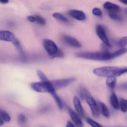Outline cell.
<instances>
[{
  "label": "cell",
  "mask_w": 127,
  "mask_h": 127,
  "mask_svg": "<svg viewBox=\"0 0 127 127\" xmlns=\"http://www.w3.org/2000/svg\"><path fill=\"white\" fill-rule=\"evenodd\" d=\"M75 78H70L57 79L52 81L51 83L56 90L64 88L69 85L75 81Z\"/></svg>",
  "instance_id": "cell-6"
},
{
  "label": "cell",
  "mask_w": 127,
  "mask_h": 127,
  "mask_svg": "<svg viewBox=\"0 0 127 127\" xmlns=\"http://www.w3.org/2000/svg\"><path fill=\"white\" fill-rule=\"evenodd\" d=\"M93 72L95 75L100 77H116L127 73V67H119L111 66L102 67L94 69Z\"/></svg>",
  "instance_id": "cell-2"
},
{
  "label": "cell",
  "mask_w": 127,
  "mask_h": 127,
  "mask_svg": "<svg viewBox=\"0 0 127 127\" xmlns=\"http://www.w3.org/2000/svg\"><path fill=\"white\" fill-rule=\"evenodd\" d=\"M4 122H5V121L3 120L1 118H0V126H2L4 125Z\"/></svg>",
  "instance_id": "cell-34"
},
{
  "label": "cell",
  "mask_w": 127,
  "mask_h": 127,
  "mask_svg": "<svg viewBox=\"0 0 127 127\" xmlns=\"http://www.w3.org/2000/svg\"><path fill=\"white\" fill-rule=\"evenodd\" d=\"M53 16L56 20L61 22H63V23H67L68 21V19L66 17L60 13H54L53 14Z\"/></svg>",
  "instance_id": "cell-22"
},
{
  "label": "cell",
  "mask_w": 127,
  "mask_h": 127,
  "mask_svg": "<svg viewBox=\"0 0 127 127\" xmlns=\"http://www.w3.org/2000/svg\"><path fill=\"white\" fill-rule=\"evenodd\" d=\"M120 109L123 113L127 112V99L120 98Z\"/></svg>",
  "instance_id": "cell-20"
},
{
  "label": "cell",
  "mask_w": 127,
  "mask_h": 127,
  "mask_svg": "<svg viewBox=\"0 0 127 127\" xmlns=\"http://www.w3.org/2000/svg\"><path fill=\"white\" fill-rule=\"evenodd\" d=\"M127 52V49L123 48L112 53L107 52L101 53L80 52L76 53V56L78 58L88 60L107 61L116 58Z\"/></svg>",
  "instance_id": "cell-1"
},
{
  "label": "cell",
  "mask_w": 127,
  "mask_h": 127,
  "mask_svg": "<svg viewBox=\"0 0 127 127\" xmlns=\"http://www.w3.org/2000/svg\"><path fill=\"white\" fill-rule=\"evenodd\" d=\"M9 2L8 0H0V2L2 4H6Z\"/></svg>",
  "instance_id": "cell-33"
},
{
  "label": "cell",
  "mask_w": 127,
  "mask_h": 127,
  "mask_svg": "<svg viewBox=\"0 0 127 127\" xmlns=\"http://www.w3.org/2000/svg\"><path fill=\"white\" fill-rule=\"evenodd\" d=\"M79 93L81 98L85 99L90 107L93 116L95 118L98 117L100 113L99 107L90 93L83 86L79 88Z\"/></svg>",
  "instance_id": "cell-3"
},
{
  "label": "cell",
  "mask_w": 127,
  "mask_h": 127,
  "mask_svg": "<svg viewBox=\"0 0 127 127\" xmlns=\"http://www.w3.org/2000/svg\"><path fill=\"white\" fill-rule=\"evenodd\" d=\"M27 19L29 21L32 23L35 22V18L34 16H29L27 17Z\"/></svg>",
  "instance_id": "cell-31"
},
{
  "label": "cell",
  "mask_w": 127,
  "mask_h": 127,
  "mask_svg": "<svg viewBox=\"0 0 127 127\" xmlns=\"http://www.w3.org/2000/svg\"><path fill=\"white\" fill-rule=\"evenodd\" d=\"M125 12L126 15H127V8L125 9Z\"/></svg>",
  "instance_id": "cell-36"
},
{
  "label": "cell",
  "mask_w": 127,
  "mask_h": 127,
  "mask_svg": "<svg viewBox=\"0 0 127 127\" xmlns=\"http://www.w3.org/2000/svg\"><path fill=\"white\" fill-rule=\"evenodd\" d=\"M12 43H13L15 47H16V49H17V51H18V53H19V54H20V56L21 59L23 61L25 60V55H24L23 50V48H22V47H21L19 40L17 38L15 40V41H14Z\"/></svg>",
  "instance_id": "cell-17"
},
{
  "label": "cell",
  "mask_w": 127,
  "mask_h": 127,
  "mask_svg": "<svg viewBox=\"0 0 127 127\" xmlns=\"http://www.w3.org/2000/svg\"><path fill=\"white\" fill-rule=\"evenodd\" d=\"M43 45L50 58L55 55L59 50L55 42L49 39H44L43 41Z\"/></svg>",
  "instance_id": "cell-5"
},
{
  "label": "cell",
  "mask_w": 127,
  "mask_h": 127,
  "mask_svg": "<svg viewBox=\"0 0 127 127\" xmlns=\"http://www.w3.org/2000/svg\"><path fill=\"white\" fill-rule=\"evenodd\" d=\"M35 18V22L41 25V26H44L46 24V21L45 19L39 15H35L34 16Z\"/></svg>",
  "instance_id": "cell-25"
},
{
  "label": "cell",
  "mask_w": 127,
  "mask_h": 127,
  "mask_svg": "<svg viewBox=\"0 0 127 127\" xmlns=\"http://www.w3.org/2000/svg\"><path fill=\"white\" fill-rule=\"evenodd\" d=\"M51 95L55 99V101L56 102L59 109L60 110H62L63 108V104L60 97L58 95L56 94V93Z\"/></svg>",
  "instance_id": "cell-19"
},
{
  "label": "cell",
  "mask_w": 127,
  "mask_h": 127,
  "mask_svg": "<svg viewBox=\"0 0 127 127\" xmlns=\"http://www.w3.org/2000/svg\"><path fill=\"white\" fill-rule=\"evenodd\" d=\"M63 40L65 43L69 46L76 48L81 47V44L76 39L68 35H64L63 37Z\"/></svg>",
  "instance_id": "cell-11"
},
{
  "label": "cell",
  "mask_w": 127,
  "mask_h": 127,
  "mask_svg": "<svg viewBox=\"0 0 127 127\" xmlns=\"http://www.w3.org/2000/svg\"><path fill=\"white\" fill-rule=\"evenodd\" d=\"M37 74L40 80H41V81L47 82L50 81L46 76L44 75V73L41 70H38L37 71Z\"/></svg>",
  "instance_id": "cell-26"
},
{
  "label": "cell",
  "mask_w": 127,
  "mask_h": 127,
  "mask_svg": "<svg viewBox=\"0 0 127 127\" xmlns=\"http://www.w3.org/2000/svg\"><path fill=\"white\" fill-rule=\"evenodd\" d=\"M64 52H62V50L59 49L58 52H57L55 55L51 57L50 58L53 59L56 58H64Z\"/></svg>",
  "instance_id": "cell-28"
},
{
  "label": "cell",
  "mask_w": 127,
  "mask_h": 127,
  "mask_svg": "<svg viewBox=\"0 0 127 127\" xmlns=\"http://www.w3.org/2000/svg\"><path fill=\"white\" fill-rule=\"evenodd\" d=\"M103 7L104 9L107 11L118 12H119L120 8L119 6L110 2H107L105 3L103 5Z\"/></svg>",
  "instance_id": "cell-13"
},
{
  "label": "cell",
  "mask_w": 127,
  "mask_h": 127,
  "mask_svg": "<svg viewBox=\"0 0 127 127\" xmlns=\"http://www.w3.org/2000/svg\"><path fill=\"white\" fill-rule=\"evenodd\" d=\"M119 88L120 90L127 91V82L123 83L119 85Z\"/></svg>",
  "instance_id": "cell-30"
},
{
  "label": "cell",
  "mask_w": 127,
  "mask_h": 127,
  "mask_svg": "<svg viewBox=\"0 0 127 127\" xmlns=\"http://www.w3.org/2000/svg\"><path fill=\"white\" fill-rule=\"evenodd\" d=\"M110 102L113 108L115 110H119L120 108V102L114 92H112L110 97Z\"/></svg>",
  "instance_id": "cell-15"
},
{
  "label": "cell",
  "mask_w": 127,
  "mask_h": 127,
  "mask_svg": "<svg viewBox=\"0 0 127 127\" xmlns=\"http://www.w3.org/2000/svg\"><path fill=\"white\" fill-rule=\"evenodd\" d=\"M86 122L91 127H104L101 125L90 117H87L86 118Z\"/></svg>",
  "instance_id": "cell-23"
},
{
  "label": "cell",
  "mask_w": 127,
  "mask_h": 127,
  "mask_svg": "<svg viewBox=\"0 0 127 127\" xmlns=\"http://www.w3.org/2000/svg\"><path fill=\"white\" fill-rule=\"evenodd\" d=\"M16 39L14 35L11 32L7 31L0 32V39L1 40L13 43Z\"/></svg>",
  "instance_id": "cell-9"
},
{
  "label": "cell",
  "mask_w": 127,
  "mask_h": 127,
  "mask_svg": "<svg viewBox=\"0 0 127 127\" xmlns=\"http://www.w3.org/2000/svg\"><path fill=\"white\" fill-rule=\"evenodd\" d=\"M117 45L120 48H123L127 45V36L120 38L118 41Z\"/></svg>",
  "instance_id": "cell-24"
},
{
  "label": "cell",
  "mask_w": 127,
  "mask_h": 127,
  "mask_svg": "<svg viewBox=\"0 0 127 127\" xmlns=\"http://www.w3.org/2000/svg\"><path fill=\"white\" fill-rule=\"evenodd\" d=\"M66 106L70 116L75 125L77 127H83V122L79 115L74 111L68 105H66Z\"/></svg>",
  "instance_id": "cell-8"
},
{
  "label": "cell",
  "mask_w": 127,
  "mask_h": 127,
  "mask_svg": "<svg viewBox=\"0 0 127 127\" xmlns=\"http://www.w3.org/2000/svg\"><path fill=\"white\" fill-rule=\"evenodd\" d=\"M92 13L94 16L101 17L102 16V12L101 10L98 8H95L92 10Z\"/></svg>",
  "instance_id": "cell-27"
},
{
  "label": "cell",
  "mask_w": 127,
  "mask_h": 127,
  "mask_svg": "<svg viewBox=\"0 0 127 127\" xmlns=\"http://www.w3.org/2000/svg\"><path fill=\"white\" fill-rule=\"evenodd\" d=\"M96 32L99 39L104 44L108 47H111V45L107 37L105 30L101 25L98 24L96 27Z\"/></svg>",
  "instance_id": "cell-7"
},
{
  "label": "cell",
  "mask_w": 127,
  "mask_h": 127,
  "mask_svg": "<svg viewBox=\"0 0 127 127\" xmlns=\"http://www.w3.org/2000/svg\"><path fill=\"white\" fill-rule=\"evenodd\" d=\"M66 127H75V125L70 121H68L67 123Z\"/></svg>",
  "instance_id": "cell-32"
},
{
  "label": "cell",
  "mask_w": 127,
  "mask_h": 127,
  "mask_svg": "<svg viewBox=\"0 0 127 127\" xmlns=\"http://www.w3.org/2000/svg\"><path fill=\"white\" fill-rule=\"evenodd\" d=\"M18 119L21 123H24L26 121V118L24 114H19L18 116Z\"/></svg>",
  "instance_id": "cell-29"
},
{
  "label": "cell",
  "mask_w": 127,
  "mask_h": 127,
  "mask_svg": "<svg viewBox=\"0 0 127 127\" xmlns=\"http://www.w3.org/2000/svg\"><path fill=\"white\" fill-rule=\"evenodd\" d=\"M98 106L100 112H101L102 115L106 118H109L110 116V111L107 105L103 102H99Z\"/></svg>",
  "instance_id": "cell-16"
},
{
  "label": "cell",
  "mask_w": 127,
  "mask_h": 127,
  "mask_svg": "<svg viewBox=\"0 0 127 127\" xmlns=\"http://www.w3.org/2000/svg\"><path fill=\"white\" fill-rule=\"evenodd\" d=\"M32 90L38 93H47L52 94L56 93L50 81L33 82L31 84Z\"/></svg>",
  "instance_id": "cell-4"
},
{
  "label": "cell",
  "mask_w": 127,
  "mask_h": 127,
  "mask_svg": "<svg viewBox=\"0 0 127 127\" xmlns=\"http://www.w3.org/2000/svg\"><path fill=\"white\" fill-rule=\"evenodd\" d=\"M0 118L3 120L5 122H9L11 121V117L10 115L4 110H0Z\"/></svg>",
  "instance_id": "cell-21"
},
{
  "label": "cell",
  "mask_w": 127,
  "mask_h": 127,
  "mask_svg": "<svg viewBox=\"0 0 127 127\" xmlns=\"http://www.w3.org/2000/svg\"><path fill=\"white\" fill-rule=\"evenodd\" d=\"M120 2H122L123 4L127 5V0H120Z\"/></svg>",
  "instance_id": "cell-35"
},
{
  "label": "cell",
  "mask_w": 127,
  "mask_h": 127,
  "mask_svg": "<svg viewBox=\"0 0 127 127\" xmlns=\"http://www.w3.org/2000/svg\"><path fill=\"white\" fill-rule=\"evenodd\" d=\"M117 79L114 76H109L107 77L106 80V84L107 86L110 90L114 92L116 85Z\"/></svg>",
  "instance_id": "cell-14"
},
{
  "label": "cell",
  "mask_w": 127,
  "mask_h": 127,
  "mask_svg": "<svg viewBox=\"0 0 127 127\" xmlns=\"http://www.w3.org/2000/svg\"><path fill=\"white\" fill-rule=\"evenodd\" d=\"M118 12H108V16L110 18L116 21H122V18L119 14Z\"/></svg>",
  "instance_id": "cell-18"
},
{
  "label": "cell",
  "mask_w": 127,
  "mask_h": 127,
  "mask_svg": "<svg viewBox=\"0 0 127 127\" xmlns=\"http://www.w3.org/2000/svg\"><path fill=\"white\" fill-rule=\"evenodd\" d=\"M69 14L72 17L79 21H84L86 19L84 12L77 10H71L69 11Z\"/></svg>",
  "instance_id": "cell-10"
},
{
  "label": "cell",
  "mask_w": 127,
  "mask_h": 127,
  "mask_svg": "<svg viewBox=\"0 0 127 127\" xmlns=\"http://www.w3.org/2000/svg\"><path fill=\"white\" fill-rule=\"evenodd\" d=\"M73 103L74 107L78 114L81 117L85 116V113L81 101L78 97L75 96L73 98Z\"/></svg>",
  "instance_id": "cell-12"
}]
</instances>
